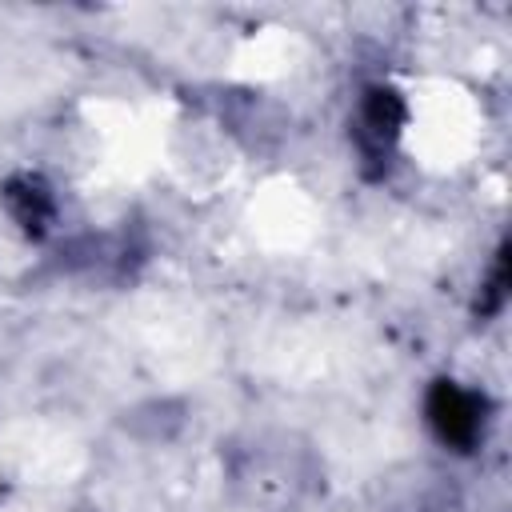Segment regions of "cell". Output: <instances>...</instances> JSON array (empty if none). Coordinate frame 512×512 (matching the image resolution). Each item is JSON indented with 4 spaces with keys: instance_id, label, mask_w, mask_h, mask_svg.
<instances>
[{
    "instance_id": "7a4b0ae2",
    "label": "cell",
    "mask_w": 512,
    "mask_h": 512,
    "mask_svg": "<svg viewBox=\"0 0 512 512\" xmlns=\"http://www.w3.org/2000/svg\"><path fill=\"white\" fill-rule=\"evenodd\" d=\"M360 124H364V128H360L364 144H372V148L392 144L396 132H400V124H404V104H400V96H396L392 88H372V92L364 96Z\"/></svg>"
},
{
    "instance_id": "6da1fadb",
    "label": "cell",
    "mask_w": 512,
    "mask_h": 512,
    "mask_svg": "<svg viewBox=\"0 0 512 512\" xmlns=\"http://www.w3.org/2000/svg\"><path fill=\"white\" fill-rule=\"evenodd\" d=\"M428 424L432 432L440 436V444L456 448V452H472L476 440L484 436V412H488V400L480 392H468L460 388L456 380H436L428 388Z\"/></svg>"
},
{
    "instance_id": "3957f363",
    "label": "cell",
    "mask_w": 512,
    "mask_h": 512,
    "mask_svg": "<svg viewBox=\"0 0 512 512\" xmlns=\"http://www.w3.org/2000/svg\"><path fill=\"white\" fill-rule=\"evenodd\" d=\"M8 204H12V212H16V220L32 232H40L44 228V220L52 216V200H48V192H44V184L40 180H32V176H24V180H12L8 184Z\"/></svg>"
}]
</instances>
